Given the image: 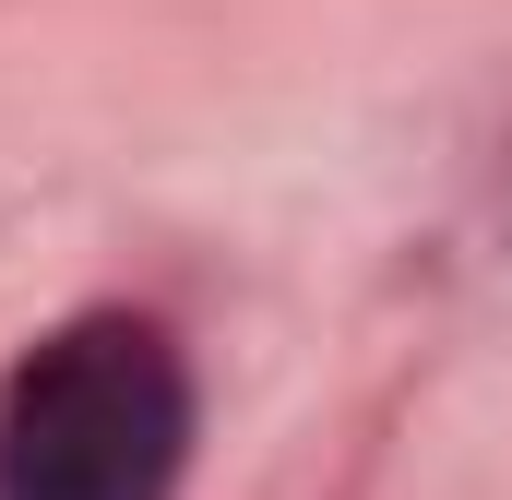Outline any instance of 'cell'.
Returning a JSON list of instances; mask_svg holds the SVG:
<instances>
[{
	"instance_id": "1",
	"label": "cell",
	"mask_w": 512,
	"mask_h": 500,
	"mask_svg": "<svg viewBox=\"0 0 512 500\" xmlns=\"http://www.w3.org/2000/svg\"><path fill=\"white\" fill-rule=\"evenodd\" d=\"M191 465V370L155 322L84 310L0 381V500H167Z\"/></svg>"
}]
</instances>
